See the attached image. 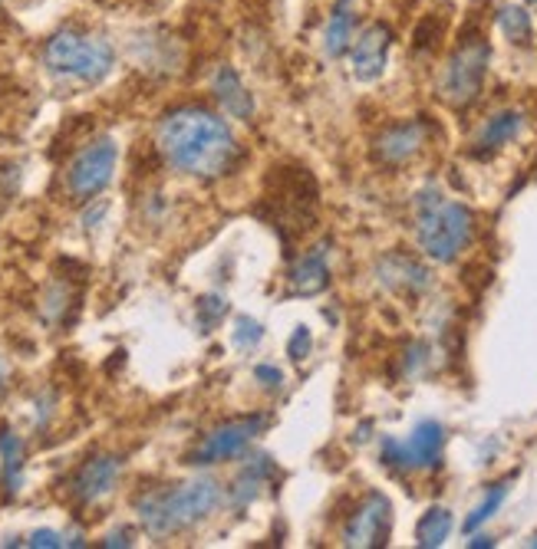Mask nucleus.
<instances>
[{"label": "nucleus", "instance_id": "f257e3e1", "mask_svg": "<svg viewBox=\"0 0 537 549\" xmlns=\"http://www.w3.org/2000/svg\"><path fill=\"white\" fill-rule=\"evenodd\" d=\"M158 152L172 168L195 178H221L238 162V142L215 112L185 106L158 122Z\"/></svg>", "mask_w": 537, "mask_h": 549}, {"label": "nucleus", "instance_id": "f03ea898", "mask_svg": "<svg viewBox=\"0 0 537 549\" xmlns=\"http://www.w3.org/2000/svg\"><path fill=\"white\" fill-rule=\"evenodd\" d=\"M218 501H221V491H218L215 480L199 477V480L178 484L172 491L145 493V497H139L135 510H139L142 526L152 536H172L195 526L199 520H205L218 507Z\"/></svg>", "mask_w": 537, "mask_h": 549}, {"label": "nucleus", "instance_id": "7ed1b4c3", "mask_svg": "<svg viewBox=\"0 0 537 549\" xmlns=\"http://www.w3.org/2000/svg\"><path fill=\"white\" fill-rule=\"evenodd\" d=\"M415 234L425 257L438 263H452L471 244L475 214L458 201H446L435 188L415 197Z\"/></svg>", "mask_w": 537, "mask_h": 549}, {"label": "nucleus", "instance_id": "20e7f679", "mask_svg": "<svg viewBox=\"0 0 537 549\" xmlns=\"http://www.w3.org/2000/svg\"><path fill=\"white\" fill-rule=\"evenodd\" d=\"M43 59L50 66L53 73L59 76H73V79L83 82H100L102 76L113 69V47L100 37H83V33L63 30L57 33L47 49H43Z\"/></svg>", "mask_w": 537, "mask_h": 549}, {"label": "nucleus", "instance_id": "39448f33", "mask_svg": "<svg viewBox=\"0 0 537 549\" xmlns=\"http://www.w3.org/2000/svg\"><path fill=\"white\" fill-rule=\"evenodd\" d=\"M488 63H491V47L481 37H468L455 47L446 69H442V79H438V92L448 106L465 109L481 96Z\"/></svg>", "mask_w": 537, "mask_h": 549}, {"label": "nucleus", "instance_id": "423d86ee", "mask_svg": "<svg viewBox=\"0 0 537 549\" xmlns=\"http://www.w3.org/2000/svg\"><path fill=\"white\" fill-rule=\"evenodd\" d=\"M116 158H119V148L113 139H100L86 145L80 155L73 158L67 172V188L76 201H90L96 197L102 188H106L109 181H113V172H116Z\"/></svg>", "mask_w": 537, "mask_h": 549}, {"label": "nucleus", "instance_id": "0eeeda50", "mask_svg": "<svg viewBox=\"0 0 537 549\" xmlns=\"http://www.w3.org/2000/svg\"><path fill=\"white\" fill-rule=\"evenodd\" d=\"M442 448H446V428L438 421H422V425H415L409 441H392L389 438L382 444V464L399 470L435 468L442 460Z\"/></svg>", "mask_w": 537, "mask_h": 549}, {"label": "nucleus", "instance_id": "6e6552de", "mask_svg": "<svg viewBox=\"0 0 537 549\" xmlns=\"http://www.w3.org/2000/svg\"><path fill=\"white\" fill-rule=\"evenodd\" d=\"M389 533H392V503L372 491L343 526V543L353 549H380L389 543Z\"/></svg>", "mask_w": 537, "mask_h": 549}, {"label": "nucleus", "instance_id": "1a4fd4ad", "mask_svg": "<svg viewBox=\"0 0 537 549\" xmlns=\"http://www.w3.org/2000/svg\"><path fill=\"white\" fill-rule=\"evenodd\" d=\"M264 425H267V418L254 415V418H238V421H228V425L215 428V431L188 454V464H221V460L238 458V454H244V448L261 435V428Z\"/></svg>", "mask_w": 537, "mask_h": 549}, {"label": "nucleus", "instance_id": "9d476101", "mask_svg": "<svg viewBox=\"0 0 537 549\" xmlns=\"http://www.w3.org/2000/svg\"><path fill=\"white\" fill-rule=\"evenodd\" d=\"M389 47H392V30L386 24H370L349 47V66L360 82L380 79L386 69Z\"/></svg>", "mask_w": 537, "mask_h": 549}, {"label": "nucleus", "instance_id": "9b49d317", "mask_svg": "<svg viewBox=\"0 0 537 549\" xmlns=\"http://www.w3.org/2000/svg\"><path fill=\"white\" fill-rule=\"evenodd\" d=\"M425 135H429V125L422 122V119H413V122H399V125H389L386 132L376 135L372 142V158L380 164H389V168H396V164L409 162V158L425 145Z\"/></svg>", "mask_w": 537, "mask_h": 549}, {"label": "nucleus", "instance_id": "f8f14e48", "mask_svg": "<svg viewBox=\"0 0 537 549\" xmlns=\"http://www.w3.org/2000/svg\"><path fill=\"white\" fill-rule=\"evenodd\" d=\"M119 474H123V460L113 458V454H100V458L86 460L73 477V497L80 503L102 501V497L116 487Z\"/></svg>", "mask_w": 537, "mask_h": 549}, {"label": "nucleus", "instance_id": "ddd939ff", "mask_svg": "<svg viewBox=\"0 0 537 549\" xmlns=\"http://www.w3.org/2000/svg\"><path fill=\"white\" fill-rule=\"evenodd\" d=\"M376 273H380V283L389 290H396V293H422V290L429 287V270L422 267L419 260H413V257L405 254H389L380 260V267H376Z\"/></svg>", "mask_w": 537, "mask_h": 549}, {"label": "nucleus", "instance_id": "4468645a", "mask_svg": "<svg viewBox=\"0 0 537 549\" xmlns=\"http://www.w3.org/2000/svg\"><path fill=\"white\" fill-rule=\"evenodd\" d=\"M330 287V263H327V244H317L306 250L294 270H290V293L294 296H317Z\"/></svg>", "mask_w": 537, "mask_h": 549}, {"label": "nucleus", "instance_id": "2eb2a0df", "mask_svg": "<svg viewBox=\"0 0 537 549\" xmlns=\"http://www.w3.org/2000/svg\"><path fill=\"white\" fill-rule=\"evenodd\" d=\"M521 129H524V115H521L518 109H501V112L488 115L485 125H481V132H478V139H475L471 155L488 158L491 152H498V148L508 145L511 139H518Z\"/></svg>", "mask_w": 537, "mask_h": 549}, {"label": "nucleus", "instance_id": "dca6fc26", "mask_svg": "<svg viewBox=\"0 0 537 549\" xmlns=\"http://www.w3.org/2000/svg\"><path fill=\"white\" fill-rule=\"evenodd\" d=\"M356 40V0H337L330 10V20H327V30H323V53L327 57H343L349 53Z\"/></svg>", "mask_w": 537, "mask_h": 549}, {"label": "nucleus", "instance_id": "f3484780", "mask_svg": "<svg viewBox=\"0 0 537 549\" xmlns=\"http://www.w3.org/2000/svg\"><path fill=\"white\" fill-rule=\"evenodd\" d=\"M211 92H215V99L221 102L224 112L241 119V122H248L251 115H254V96L244 90V82H241V76L234 73L231 66H221V69H218L215 82H211Z\"/></svg>", "mask_w": 537, "mask_h": 549}, {"label": "nucleus", "instance_id": "a211bd4d", "mask_svg": "<svg viewBox=\"0 0 537 549\" xmlns=\"http://www.w3.org/2000/svg\"><path fill=\"white\" fill-rule=\"evenodd\" d=\"M274 477H277V468H274V460L267 454L248 460V468L241 470L238 480L231 484V503L234 507H248L251 501L261 497V487L271 484Z\"/></svg>", "mask_w": 537, "mask_h": 549}, {"label": "nucleus", "instance_id": "6ab92c4d", "mask_svg": "<svg viewBox=\"0 0 537 549\" xmlns=\"http://www.w3.org/2000/svg\"><path fill=\"white\" fill-rule=\"evenodd\" d=\"M0 458H4V491L14 497L24 477V441L10 428H0Z\"/></svg>", "mask_w": 537, "mask_h": 549}, {"label": "nucleus", "instance_id": "aec40b11", "mask_svg": "<svg viewBox=\"0 0 537 549\" xmlns=\"http://www.w3.org/2000/svg\"><path fill=\"white\" fill-rule=\"evenodd\" d=\"M448 533H452V513L446 507H432L422 513L419 526H415V543L422 549H435L448 540Z\"/></svg>", "mask_w": 537, "mask_h": 549}, {"label": "nucleus", "instance_id": "412c9836", "mask_svg": "<svg viewBox=\"0 0 537 549\" xmlns=\"http://www.w3.org/2000/svg\"><path fill=\"white\" fill-rule=\"evenodd\" d=\"M498 26H501V33L508 37L511 43H531V37H534V24H531V14L524 7H518V4H504V7H498Z\"/></svg>", "mask_w": 537, "mask_h": 549}, {"label": "nucleus", "instance_id": "4be33fe9", "mask_svg": "<svg viewBox=\"0 0 537 549\" xmlns=\"http://www.w3.org/2000/svg\"><path fill=\"white\" fill-rule=\"evenodd\" d=\"M504 497H508V484H495V487H491L485 501H481L478 507L471 510V517L465 520V533H475V530H478L481 523H488V520L495 517L498 507L504 503Z\"/></svg>", "mask_w": 537, "mask_h": 549}, {"label": "nucleus", "instance_id": "5701e85b", "mask_svg": "<svg viewBox=\"0 0 537 549\" xmlns=\"http://www.w3.org/2000/svg\"><path fill=\"white\" fill-rule=\"evenodd\" d=\"M261 339H264L261 322H254L251 316H238V322H234V345H241V349H254Z\"/></svg>", "mask_w": 537, "mask_h": 549}, {"label": "nucleus", "instance_id": "b1692460", "mask_svg": "<svg viewBox=\"0 0 537 549\" xmlns=\"http://www.w3.org/2000/svg\"><path fill=\"white\" fill-rule=\"evenodd\" d=\"M224 312H228V303H224L221 296H201V300H199V322H201V329H211L218 320H221Z\"/></svg>", "mask_w": 537, "mask_h": 549}, {"label": "nucleus", "instance_id": "393cba45", "mask_svg": "<svg viewBox=\"0 0 537 549\" xmlns=\"http://www.w3.org/2000/svg\"><path fill=\"white\" fill-rule=\"evenodd\" d=\"M438 33H442V20L438 16H425L415 30V49H432L438 40Z\"/></svg>", "mask_w": 537, "mask_h": 549}, {"label": "nucleus", "instance_id": "a878e982", "mask_svg": "<svg viewBox=\"0 0 537 549\" xmlns=\"http://www.w3.org/2000/svg\"><path fill=\"white\" fill-rule=\"evenodd\" d=\"M310 345H314V339H310V329L306 326H297L294 329V336H290V345H287V353L294 362H304L306 353H310Z\"/></svg>", "mask_w": 537, "mask_h": 549}, {"label": "nucleus", "instance_id": "bb28decb", "mask_svg": "<svg viewBox=\"0 0 537 549\" xmlns=\"http://www.w3.org/2000/svg\"><path fill=\"white\" fill-rule=\"evenodd\" d=\"M254 378L261 382L264 388H271V392H277V388L284 385V372L274 369V365H257L254 369Z\"/></svg>", "mask_w": 537, "mask_h": 549}, {"label": "nucleus", "instance_id": "cd10ccee", "mask_svg": "<svg viewBox=\"0 0 537 549\" xmlns=\"http://www.w3.org/2000/svg\"><path fill=\"white\" fill-rule=\"evenodd\" d=\"M27 546H47V549H57V546H67V540L57 533V530H34Z\"/></svg>", "mask_w": 537, "mask_h": 549}, {"label": "nucleus", "instance_id": "c85d7f7f", "mask_svg": "<svg viewBox=\"0 0 537 549\" xmlns=\"http://www.w3.org/2000/svg\"><path fill=\"white\" fill-rule=\"evenodd\" d=\"M129 530H119V533H109L106 540H102V546H133V540H129Z\"/></svg>", "mask_w": 537, "mask_h": 549}, {"label": "nucleus", "instance_id": "c756f323", "mask_svg": "<svg viewBox=\"0 0 537 549\" xmlns=\"http://www.w3.org/2000/svg\"><path fill=\"white\" fill-rule=\"evenodd\" d=\"M471 549H485V546H495V540L491 536H475V540L468 543Z\"/></svg>", "mask_w": 537, "mask_h": 549}, {"label": "nucleus", "instance_id": "7c9ffc66", "mask_svg": "<svg viewBox=\"0 0 537 549\" xmlns=\"http://www.w3.org/2000/svg\"><path fill=\"white\" fill-rule=\"evenodd\" d=\"M4 378H7V372H4V362H0V392H4Z\"/></svg>", "mask_w": 537, "mask_h": 549}, {"label": "nucleus", "instance_id": "2f4dec72", "mask_svg": "<svg viewBox=\"0 0 537 549\" xmlns=\"http://www.w3.org/2000/svg\"><path fill=\"white\" fill-rule=\"evenodd\" d=\"M531 4H537V0H531Z\"/></svg>", "mask_w": 537, "mask_h": 549}, {"label": "nucleus", "instance_id": "473e14b6", "mask_svg": "<svg viewBox=\"0 0 537 549\" xmlns=\"http://www.w3.org/2000/svg\"><path fill=\"white\" fill-rule=\"evenodd\" d=\"M534 546H537V540H534Z\"/></svg>", "mask_w": 537, "mask_h": 549}]
</instances>
